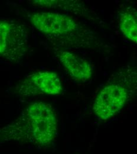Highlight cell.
Returning a JSON list of instances; mask_svg holds the SVG:
<instances>
[{
  "instance_id": "obj_1",
  "label": "cell",
  "mask_w": 137,
  "mask_h": 154,
  "mask_svg": "<svg viewBox=\"0 0 137 154\" xmlns=\"http://www.w3.org/2000/svg\"><path fill=\"white\" fill-rule=\"evenodd\" d=\"M58 135L55 109L44 102L29 104L14 122L0 129V140L30 142L39 145L52 143Z\"/></svg>"
},
{
  "instance_id": "obj_2",
  "label": "cell",
  "mask_w": 137,
  "mask_h": 154,
  "mask_svg": "<svg viewBox=\"0 0 137 154\" xmlns=\"http://www.w3.org/2000/svg\"><path fill=\"white\" fill-rule=\"evenodd\" d=\"M28 47L25 26L14 20H0V57L17 62L25 56Z\"/></svg>"
},
{
  "instance_id": "obj_7",
  "label": "cell",
  "mask_w": 137,
  "mask_h": 154,
  "mask_svg": "<svg viewBox=\"0 0 137 154\" xmlns=\"http://www.w3.org/2000/svg\"><path fill=\"white\" fill-rule=\"evenodd\" d=\"M137 11L128 7L121 14L119 20L120 29L124 35L129 40L137 42Z\"/></svg>"
},
{
  "instance_id": "obj_5",
  "label": "cell",
  "mask_w": 137,
  "mask_h": 154,
  "mask_svg": "<svg viewBox=\"0 0 137 154\" xmlns=\"http://www.w3.org/2000/svg\"><path fill=\"white\" fill-rule=\"evenodd\" d=\"M16 89L21 96H56L62 93L63 86L56 73L40 71L28 76L19 84Z\"/></svg>"
},
{
  "instance_id": "obj_3",
  "label": "cell",
  "mask_w": 137,
  "mask_h": 154,
  "mask_svg": "<svg viewBox=\"0 0 137 154\" xmlns=\"http://www.w3.org/2000/svg\"><path fill=\"white\" fill-rule=\"evenodd\" d=\"M31 22L40 32L55 38L78 36L80 28L72 17L58 13L39 12L31 17Z\"/></svg>"
},
{
  "instance_id": "obj_6",
  "label": "cell",
  "mask_w": 137,
  "mask_h": 154,
  "mask_svg": "<svg viewBox=\"0 0 137 154\" xmlns=\"http://www.w3.org/2000/svg\"><path fill=\"white\" fill-rule=\"evenodd\" d=\"M56 56L67 73L78 81H86L93 74V66L85 59L70 52L58 50Z\"/></svg>"
},
{
  "instance_id": "obj_4",
  "label": "cell",
  "mask_w": 137,
  "mask_h": 154,
  "mask_svg": "<svg viewBox=\"0 0 137 154\" xmlns=\"http://www.w3.org/2000/svg\"><path fill=\"white\" fill-rule=\"evenodd\" d=\"M129 91L123 84L112 83L106 85L96 97L93 110L98 119L106 121L118 114L125 106Z\"/></svg>"
}]
</instances>
